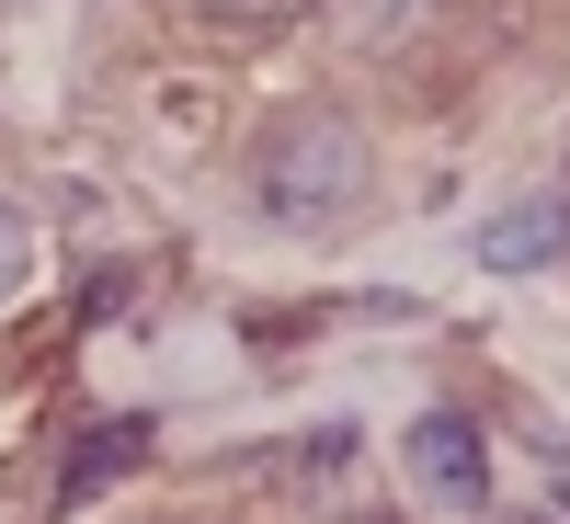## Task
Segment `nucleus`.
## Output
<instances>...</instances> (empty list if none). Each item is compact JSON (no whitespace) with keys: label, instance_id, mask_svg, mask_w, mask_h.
<instances>
[{"label":"nucleus","instance_id":"obj_1","mask_svg":"<svg viewBox=\"0 0 570 524\" xmlns=\"http://www.w3.org/2000/svg\"><path fill=\"white\" fill-rule=\"evenodd\" d=\"M354 195H365V137H354V115L285 103V115L252 137V206H263V217L320 228V217H343Z\"/></svg>","mask_w":570,"mask_h":524},{"label":"nucleus","instance_id":"obj_2","mask_svg":"<svg viewBox=\"0 0 570 524\" xmlns=\"http://www.w3.org/2000/svg\"><path fill=\"white\" fill-rule=\"evenodd\" d=\"M400 456H411V491H422V502H445V513H480V502H491V445H480V422H468V411H422Z\"/></svg>","mask_w":570,"mask_h":524},{"label":"nucleus","instance_id":"obj_3","mask_svg":"<svg viewBox=\"0 0 570 524\" xmlns=\"http://www.w3.org/2000/svg\"><path fill=\"white\" fill-rule=\"evenodd\" d=\"M559 251H570V195L513 206V217L480 228V263H491V274H537V263H559Z\"/></svg>","mask_w":570,"mask_h":524},{"label":"nucleus","instance_id":"obj_4","mask_svg":"<svg viewBox=\"0 0 570 524\" xmlns=\"http://www.w3.org/2000/svg\"><path fill=\"white\" fill-rule=\"evenodd\" d=\"M137 456H149V422H104V434H80V445H69V479H58V491H69V502H91L104 479H126Z\"/></svg>","mask_w":570,"mask_h":524},{"label":"nucleus","instance_id":"obj_5","mask_svg":"<svg viewBox=\"0 0 570 524\" xmlns=\"http://www.w3.org/2000/svg\"><path fill=\"white\" fill-rule=\"evenodd\" d=\"M23 274H35V228H23L12 206H0V308L23 297Z\"/></svg>","mask_w":570,"mask_h":524},{"label":"nucleus","instance_id":"obj_6","mask_svg":"<svg viewBox=\"0 0 570 524\" xmlns=\"http://www.w3.org/2000/svg\"><path fill=\"white\" fill-rule=\"evenodd\" d=\"M537 456H548V479H559V502H570V445H559V434H537Z\"/></svg>","mask_w":570,"mask_h":524},{"label":"nucleus","instance_id":"obj_7","mask_svg":"<svg viewBox=\"0 0 570 524\" xmlns=\"http://www.w3.org/2000/svg\"><path fill=\"white\" fill-rule=\"evenodd\" d=\"M502 524H548V513H502Z\"/></svg>","mask_w":570,"mask_h":524}]
</instances>
